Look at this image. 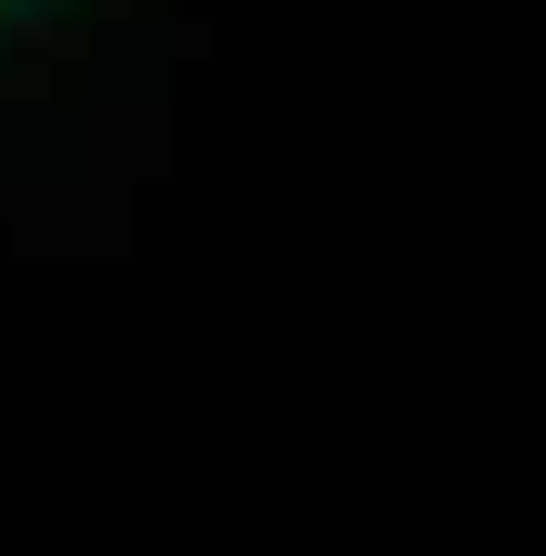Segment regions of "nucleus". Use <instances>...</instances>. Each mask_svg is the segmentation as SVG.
I'll return each mask as SVG.
<instances>
[{"mask_svg":"<svg viewBox=\"0 0 546 556\" xmlns=\"http://www.w3.org/2000/svg\"><path fill=\"white\" fill-rule=\"evenodd\" d=\"M41 11H51V0H0V30H30Z\"/></svg>","mask_w":546,"mask_h":556,"instance_id":"f257e3e1","label":"nucleus"}]
</instances>
